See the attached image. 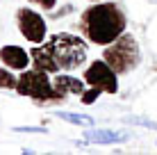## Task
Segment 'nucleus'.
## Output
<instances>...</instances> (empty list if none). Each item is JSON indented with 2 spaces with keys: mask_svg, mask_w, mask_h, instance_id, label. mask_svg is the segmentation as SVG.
Here are the masks:
<instances>
[{
  "mask_svg": "<svg viewBox=\"0 0 157 155\" xmlns=\"http://www.w3.org/2000/svg\"><path fill=\"white\" fill-rule=\"evenodd\" d=\"M86 52H89V48H86L82 37L59 32L43 44H36L30 50V57L34 68H41L48 73H59V71H73V68L82 66L86 62Z\"/></svg>",
  "mask_w": 157,
  "mask_h": 155,
  "instance_id": "obj_1",
  "label": "nucleus"
},
{
  "mask_svg": "<svg viewBox=\"0 0 157 155\" xmlns=\"http://www.w3.org/2000/svg\"><path fill=\"white\" fill-rule=\"evenodd\" d=\"M125 28L128 18L123 9L116 2H107V0H100L86 7L80 16V30H82L84 39L96 46H109L125 32Z\"/></svg>",
  "mask_w": 157,
  "mask_h": 155,
  "instance_id": "obj_2",
  "label": "nucleus"
},
{
  "mask_svg": "<svg viewBox=\"0 0 157 155\" xmlns=\"http://www.w3.org/2000/svg\"><path fill=\"white\" fill-rule=\"evenodd\" d=\"M16 91L21 96L36 100L39 105H48V103H64L68 98L66 94H62L59 89L52 84V80L48 78V71L41 68H32V71H23L18 76V84Z\"/></svg>",
  "mask_w": 157,
  "mask_h": 155,
  "instance_id": "obj_3",
  "label": "nucleus"
},
{
  "mask_svg": "<svg viewBox=\"0 0 157 155\" xmlns=\"http://www.w3.org/2000/svg\"><path fill=\"white\" fill-rule=\"evenodd\" d=\"M102 60L109 64L118 76H125V73H130L132 68H137L139 62H141V48H139V41L134 39V34L123 32L116 41H112L109 46H105Z\"/></svg>",
  "mask_w": 157,
  "mask_h": 155,
  "instance_id": "obj_4",
  "label": "nucleus"
},
{
  "mask_svg": "<svg viewBox=\"0 0 157 155\" xmlns=\"http://www.w3.org/2000/svg\"><path fill=\"white\" fill-rule=\"evenodd\" d=\"M84 82L89 87H98L105 94H116L118 91V73L109 66L105 60H96L86 66L84 71Z\"/></svg>",
  "mask_w": 157,
  "mask_h": 155,
  "instance_id": "obj_5",
  "label": "nucleus"
},
{
  "mask_svg": "<svg viewBox=\"0 0 157 155\" xmlns=\"http://www.w3.org/2000/svg\"><path fill=\"white\" fill-rule=\"evenodd\" d=\"M16 23H18V30L30 44H43L46 41V18L34 12V9L21 7L16 12Z\"/></svg>",
  "mask_w": 157,
  "mask_h": 155,
  "instance_id": "obj_6",
  "label": "nucleus"
},
{
  "mask_svg": "<svg viewBox=\"0 0 157 155\" xmlns=\"http://www.w3.org/2000/svg\"><path fill=\"white\" fill-rule=\"evenodd\" d=\"M0 60L7 68H14V71H23V68H28V64H32L30 52L23 50L21 46H2L0 48Z\"/></svg>",
  "mask_w": 157,
  "mask_h": 155,
  "instance_id": "obj_7",
  "label": "nucleus"
},
{
  "mask_svg": "<svg viewBox=\"0 0 157 155\" xmlns=\"http://www.w3.org/2000/svg\"><path fill=\"white\" fill-rule=\"evenodd\" d=\"M130 139V132L125 130H86L82 135L84 144H100V146H107V144H121Z\"/></svg>",
  "mask_w": 157,
  "mask_h": 155,
  "instance_id": "obj_8",
  "label": "nucleus"
},
{
  "mask_svg": "<svg viewBox=\"0 0 157 155\" xmlns=\"http://www.w3.org/2000/svg\"><path fill=\"white\" fill-rule=\"evenodd\" d=\"M52 84L59 89L62 94H78V96H82L84 94V82L82 80H78V78H73V76H66V73H57L55 78H52Z\"/></svg>",
  "mask_w": 157,
  "mask_h": 155,
  "instance_id": "obj_9",
  "label": "nucleus"
},
{
  "mask_svg": "<svg viewBox=\"0 0 157 155\" xmlns=\"http://www.w3.org/2000/svg\"><path fill=\"white\" fill-rule=\"evenodd\" d=\"M55 116L57 119H64V121H68V123H75V126H94L96 121L91 119V116H86V114H71V112H62V110H57L55 112Z\"/></svg>",
  "mask_w": 157,
  "mask_h": 155,
  "instance_id": "obj_10",
  "label": "nucleus"
},
{
  "mask_svg": "<svg viewBox=\"0 0 157 155\" xmlns=\"http://www.w3.org/2000/svg\"><path fill=\"white\" fill-rule=\"evenodd\" d=\"M16 84H18V78L12 71H7V66L0 68V89H16Z\"/></svg>",
  "mask_w": 157,
  "mask_h": 155,
  "instance_id": "obj_11",
  "label": "nucleus"
},
{
  "mask_svg": "<svg viewBox=\"0 0 157 155\" xmlns=\"http://www.w3.org/2000/svg\"><path fill=\"white\" fill-rule=\"evenodd\" d=\"M100 94H102V89H98V87H91L89 91L84 89V94H82V103H84V105H91V103H94V100L98 98Z\"/></svg>",
  "mask_w": 157,
  "mask_h": 155,
  "instance_id": "obj_12",
  "label": "nucleus"
},
{
  "mask_svg": "<svg viewBox=\"0 0 157 155\" xmlns=\"http://www.w3.org/2000/svg\"><path fill=\"white\" fill-rule=\"evenodd\" d=\"M30 2L36 5V7H41V9H46V12H50V9H55L57 0H30Z\"/></svg>",
  "mask_w": 157,
  "mask_h": 155,
  "instance_id": "obj_13",
  "label": "nucleus"
},
{
  "mask_svg": "<svg viewBox=\"0 0 157 155\" xmlns=\"http://www.w3.org/2000/svg\"><path fill=\"white\" fill-rule=\"evenodd\" d=\"M16 132H46V128H16Z\"/></svg>",
  "mask_w": 157,
  "mask_h": 155,
  "instance_id": "obj_14",
  "label": "nucleus"
},
{
  "mask_svg": "<svg viewBox=\"0 0 157 155\" xmlns=\"http://www.w3.org/2000/svg\"><path fill=\"white\" fill-rule=\"evenodd\" d=\"M89 2H100V0H89Z\"/></svg>",
  "mask_w": 157,
  "mask_h": 155,
  "instance_id": "obj_15",
  "label": "nucleus"
}]
</instances>
